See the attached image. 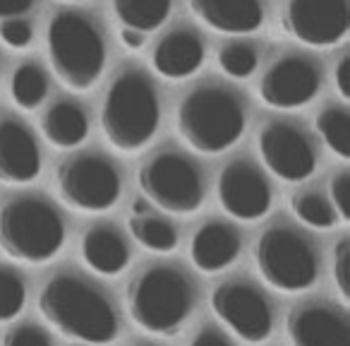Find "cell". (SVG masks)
<instances>
[{"mask_svg": "<svg viewBox=\"0 0 350 346\" xmlns=\"http://www.w3.org/2000/svg\"><path fill=\"white\" fill-rule=\"evenodd\" d=\"M49 94V77L36 63H25L15 70L10 79V97L25 111H34Z\"/></svg>", "mask_w": 350, "mask_h": 346, "instance_id": "24", "label": "cell"}, {"mask_svg": "<svg viewBox=\"0 0 350 346\" xmlns=\"http://www.w3.org/2000/svg\"><path fill=\"white\" fill-rule=\"evenodd\" d=\"M49 60L55 77L72 92H87L106 68V44L98 27L87 15L63 10L51 20Z\"/></svg>", "mask_w": 350, "mask_h": 346, "instance_id": "6", "label": "cell"}, {"mask_svg": "<svg viewBox=\"0 0 350 346\" xmlns=\"http://www.w3.org/2000/svg\"><path fill=\"white\" fill-rule=\"evenodd\" d=\"M202 25L221 34H252L264 25L262 0H190Z\"/></svg>", "mask_w": 350, "mask_h": 346, "instance_id": "18", "label": "cell"}, {"mask_svg": "<svg viewBox=\"0 0 350 346\" xmlns=\"http://www.w3.org/2000/svg\"><path fill=\"white\" fill-rule=\"evenodd\" d=\"M334 284L343 303H350V238H340L334 248Z\"/></svg>", "mask_w": 350, "mask_h": 346, "instance_id": "29", "label": "cell"}, {"mask_svg": "<svg viewBox=\"0 0 350 346\" xmlns=\"http://www.w3.org/2000/svg\"><path fill=\"white\" fill-rule=\"evenodd\" d=\"M291 346H350V325L343 310L329 303H302L286 317Z\"/></svg>", "mask_w": 350, "mask_h": 346, "instance_id": "15", "label": "cell"}, {"mask_svg": "<svg viewBox=\"0 0 350 346\" xmlns=\"http://www.w3.org/2000/svg\"><path fill=\"white\" fill-rule=\"evenodd\" d=\"M216 320L245 344H264L273 332V308L259 286L245 279H228L211 293Z\"/></svg>", "mask_w": 350, "mask_h": 346, "instance_id": "10", "label": "cell"}, {"mask_svg": "<svg viewBox=\"0 0 350 346\" xmlns=\"http://www.w3.org/2000/svg\"><path fill=\"white\" fill-rule=\"evenodd\" d=\"M247 118L235 92L219 84H204L187 94L175 111V127L190 149L221 154L243 137Z\"/></svg>", "mask_w": 350, "mask_h": 346, "instance_id": "4", "label": "cell"}, {"mask_svg": "<svg viewBox=\"0 0 350 346\" xmlns=\"http://www.w3.org/2000/svg\"><path fill=\"white\" fill-rule=\"evenodd\" d=\"M219 65L228 77L247 79L254 75L259 65V53L247 41H228L219 51Z\"/></svg>", "mask_w": 350, "mask_h": 346, "instance_id": "28", "label": "cell"}, {"mask_svg": "<svg viewBox=\"0 0 350 346\" xmlns=\"http://www.w3.org/2000/svg\"><path fill=\"white\" fill-rule=\"evenodd\" d=\"M27 303V282L17 269L0 264V325L12 322Z\"/></svg>", "mask_w": 350, "mask_h": 346, "instance_id": "27", "label": "cell"}, {"mask_svg": "<svg viewBox=\"0 0 350 346\" xmlns=\"http://www.w3.org/2000/svg\"><path fill=\"white\" fill-rule=\"evenodd\" d=\"M120 41L130 51H137V49H142V46H144V34H142V32H137V29H125V27H122Z\"/></svg>", "mask_w": 350, "mask_h": 346, "instance_id": "36", "label": "cell"}, {"mask_svg": "<svg viewBox=\"0 0 350 346\" xmlns=\"http://www.w3.org/2000/svg\"><path fill=\"white\" fill-rule=\"evenodd\" d=\"M331 207H334L338 221L348 224L350 221V173L340 171L336 173V178L331 181Z\"/></svg>", "mask_w": 350, "mask_h": 346, "instance_id": "31", "label": "cell"}, {"mask_svg": "<svg viewBox=\"0 0 350 346\" xmlns=\"http://www.w3.org/2000/svg\"><path fill=\"white\" fill-rule=\"evenodd\" d=\"M146 212H151L149 200H135L132 202V214H146Z\"/></svg>", "mask_w": 350, "mask_h": 346, "instance_id": "37", "label": "cell"}, {"mask_svg": "<svg viewBox=\"0 0 350 346\" xmlns=\"http://www.w3.org/2000/svg\"><path fill=\"white\" fill-rule=\"evenodd\" d=\"M144 200L168 214H192L204 202V178L190 156L183 151H159L139 169Z\"/></svg>", "mask_w": 350, "mask_h": 346, "instance_id": "9", "label": "cell"}, {"mask_svg": "<svg viewBox=\"0 0 350 346\" xmlns=\"http://www.w3.org/2000/svg\"><path fill=\"white\" fill-rule=\"evenodd\" d=\"M195 284L180 267L151 264L132 277L125 291L130 320L154 336H175L195 310Z\"/></svg>", "mask_w": 350, "mask_h": 346, "instance_id": "2", "label": "cell"}, {"mask_svg": "<svg viewBox=\"0 0 350 346\" xmlns=\"http://www.w3.org/2000/svg\"><path fill=\"white\" fill-rule=\"evenodd\" d=\"M254 264L259 277L281 293H302L319 277V258L312 240L288 224L262 231L254 245Z\"/></svg>", "mask_w": 350, "mask_h": 346, "instance_id": "7", "label": "cell"}, {"mask_svg": "<svg viewBox=\"0 0 350 346\" xmlns=\"http://www.w3.org/2000/svg\"><path fill=\"white\" fill-rule=\"evenodd\" d=\"M34 39V29L27 20H5L0 22V41L10 49H27Z\"/></svg>", "mask_w": 350, "mask_h": 346, "instance_id": "32", "label": "cell"}, {"mask_svg": "<svg viewBox=\"0 0 350 346\" xmlns=\"http://www.w3.org/2000/svg\"><path fill=\"white\" fill-rule=\"evenodd\" d=\"M204 44L190 29H175L156 44L151 53L154 70L165 79H185L204 63Z\"/></svg>", "mask_w": 350, "mask_h": 346, "instance_id": "19", "label": "cell"}, {"mask_svg": "<svg viewBox=\"0 0 350 346\" xmlns=\"http://www.w3.org/2000/svg\"><path fill=\"white\" fill-rule=\"evenodd\" d=\"M336 89H338L340 99L348 101L350 99V58L343 55L336 65Z\"/></svg>", "mask_w": 350, "mask_h": 346, "instance_id": "35", "label": "cell"}, {"mask_svg": "<svg viewBox=\"0 0 350 346\" xmlns=\"http://www.w3.org/2000/svg\"><path fill=\"white\" fill-rule=\"evenodd\" d=\"M161 123L156 87L142 70H125L108 87L101 106V127L118 151H139L154 140Z\"/></svg>", "mask_w": 350, "mask_h": 346, "instance_id": "3", "label": "cell"}, {"mask_svg": "<svg viewBox=\"0 0 350 346\" xmlns=\"http://www.w3.org/2000/svg\"><path fill=\"white\" fill-rule=\"evenodd\" d=\"M55 190L63 205L84 214H101L120 200V171L96 151L72 154L55 171Z\"/></svg>", "mask_w": 350, "mask_h": 346, "instance_id": "8", "label": "cell"}, {"mask_svg": "<svg viewBox=\"0 0 350 346\" xmlns=\"http://www.w3.org/2000/svg\"><path fill=\"white\" fill-rule=\"evenodd\" d=\"M36 308L46 325L82 344L106 346L120 334V320L111 298L79 274L58 272L46 279Z\"/></svg>", "mask_w": 350, "mask_h": 346, "instance_id": "1", "label": "cell"}, {"mask_svg": "<svg viewBox=\"0 0 350 346\" xmlns=\"http://www.w3.org/2000/svg\"><path fill=\"white\" fill-rule=\"evenodd\" d=\"M3 346H53L49 332L36 325H15L3 336Z\"/></svg>", "mask_w": 350, "mask_h": 346, "instance_id": "30", "label": "cell"}, {"mask_svg": "<svg viewBox=\"0 0 350 346\" xmlns=\"http://www.w3.org/2000/svg\"><path fill=\"white\" fill-rule=\"evenodd\" d=\"M190 346H233L230 339L216 327H202L195 336H192Z\"/></svg>", "mask_w": 350, "mask_h": 346, "instance_id": "33", "label": "cell"}, {"mask_svg": "<svg viewBox=\"0 0 350 346\" xmlns=\"http://www.w3.org/2000/svg\"><path fill=\"white\" fill-rule=\"evenodd\" d=\"M65 221L49 200L20 195L0 207V248L25 264H44L65 245Z\"/></svg>", "mask_w": 350, "mask_h": 346, "instance_id": "5", "label": "cell"}, {"mask_svg": "<svg viewBox=\"0 0 350 346\" xmlns=\"http://www.w3.org/2000/svg\"><path fill=\"white\" fill-rule=\"evenodd\" d=\"M257 147L264 166L286 183L307 181L317 169V149L297 123H267L259 130Z\"/></svg>", "mask_w": 350, "mask_h": 346, "instance_id": "11", "label": "cell"}, {"mask_svg": "<svg viewBox=\"0 0 350 346\" xmlns=\"http://www.w3.org/2000/svg\"><path fill=\"white\" fill-rule=\"evenodd\" d=\"M317 132L338 159H350V116L343 106H326L317 113Z\"/></svg>", "mask_w": 350, "mask_h": 346, "instance_id": "25", "label": "cell"}, {"mask_svg": "<svg viewBox=\"0 0 350 346\" xmlns=\"http://www.w3.org/2000/svg\"><path fill=\"white\" fill-rule=\"evenodd\" d=\"M243 240L230 224L206 221L197 229L190 240V260L200 272L216 274L228 269L238 260Z\"/></svg>", "mask_w": 350, "mask_h": 346, "instance_id": "17", "label": "cell"}, {"mask_svg": "<svg viewBox=\"0 0 350 346\" xmlns=\"http://www.w3.org/2000/svg\"><path fill=\"white\" fill-rule=\"evenodd\" d=\"M281 25L300 44L329 49L348 36V0H288Z\"/></svg>", "mask_w": 350, "mask_h": 346, "instance_id": "12", "label": "cell"}, {"mask_svg": "<svg viewBox=\"0 0 350 346\" xmlns=\"http://www.w3.org/2000/svg\"><path fill=\"white\" fill-rule=\"evenodd\" d=\"M41 173V149L34 132L17 118L0 121V183L25 186Z\"/></svg>", "mask_w": 350, "mask_h": 346, "instance_id": "16", "label": "cell"}, {"mask_svg": "<svg viewBox=\"0 0 350 346\" xmlns=\"http://www.w3.org/2000/svg\"><path fill=\"white\" fill-rule=\"evenodd\" d=\"M291 205H293V214L305 226H310V229L326 231L338 224V217H336L331 202L324 195H319V193H312V190L297 193Z\"/></svg>", "mask_w": 350, "mask_h": 346, "instance_id": "26", "label": "cell"}, {"mask_svg": "<svg viewBox=\"0 0 350 346\" xmlns=\"http://www.w3.org/2000/svg\"><path fill=\"white\" fill-rule=\"evenodd\" d=\"M31 5H34V0H0V22L17 20L25 12H29Z\"/></svg>", "mask_w": 350, "mask_h": 346, "instance_id": "34", "label": "cell"}, {"mask_svg": "<svg viewBox=\"0 0 350 346\" xmlns=\"http://www.w3.org/2000/svg\"><path fill=\"white\" fill-rule=\"evenodd\" d=\"M216 195L233 219L257 221L271 210V186L259 166L247 159H233L224 166L216 183Z\"/></svg>", "mask_w": 350, "mask_h": 346, "instance_id": "13", "label": "cell"}, {"mask_svg": "<svg viewBox=\"0 0 350 346\" xmlns=\"http://www.w3.org/2000/svg\"><path fill=\"white\" fill-rule=\"evenodd\" d=\"M82 260L92 272L116 277L130 264V248L113 226H92L79 243Z\"/></svg>", "mask_w": 350, "mask_h": 346, "instance_id": "20", "label": "cell"}, {"mask_svg": "<svg viewBox=\"0 0 350 346\" xmlns=\"http://www.w3.org/2000/svg\"><path fill=\"white\" fill-rule=\"evenodd\" d=\"M44 137L58 149L79 147L89 135V116L77 101H55L41 118Z\"/></svg>", "mask_w": 350, "mask_h": 346, "instance_id": "21", "label": "cell"}, {"mask_svg": "<svg viewBox=\"0 0 350 346\" xmlns=\"http://www.w3.org/2000/svg\"><path fill=\"white\" fill-rule=\"evenodd\" d=\"M173 0H113V12L125 29L154 32L168 20Z\"/></svg>", "mask_w": 350, "mask_h": 346, "instance_id": "22", "label": "cell"}, {"mask_svg": "<svg viewBox=\"0 0 350 346\" xmlns=\"http://www.w3.org/2000/svg\"><path fill=\"white\" fill-rule=\"evenodd\" d=\"M127 229L135 236V240L142 248L151 250V253H173L178 245V231L163 217H156L151 212L146 214H130L127 219Z\"/></svg>", "mask_w": 350, "mask_h": 346, "instance_id": "23", "label": "cell"}, {"mask_svg": "<svg viewBox=\"0 0 350 346\" xmlns=\"http://www.w3.org/2000/svg\"><path fill=\"white\" fill-rule=\"evenodd\" d=\"M321 73L305 55H283L259 79V99L278 111L302 108L319 94Z\"/></svg>", "mask_w": 350, "mask_h": 346, "instance_id": "14", "label": "cell"}, {"mask_svg": "<svg viewBox=\"0 0 350 346\" xmlns=\"http://www.w3.org/2000/svg\"><path fill=\"white\" fill-rule=\"evenodd\" d=\"M68 3H79V0H68Z\"/></svg>", "mask_w": 350, "mask_h": 346, "instance_id": "38", "label": "cell"}]
</instances>
